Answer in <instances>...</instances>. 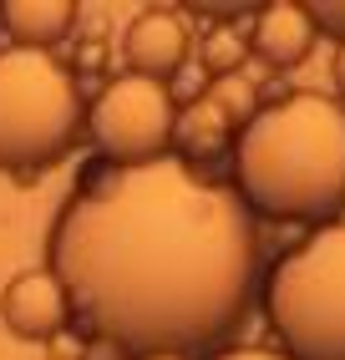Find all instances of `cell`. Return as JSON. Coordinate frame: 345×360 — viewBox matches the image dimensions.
<instances>
[{"instance_id":"cell-15","label":"cell","mask_w":345,"mask_h":360,"mask_svg":"<svg viewBox=\"0 0 345 360\" xmlns=\"http://www.w3.org/2000/svg\"><path fill=\"white\" fill-rule=\"evenodd\" d=\"M330 71H335V86H340V97H345V46L335 51V66H330Z\"/></svg>"},{"instance_id":"cell-2","label":"cell","mask_w":345,"mask_h":360,"mask_svg":"<svg viewBox=\"0 0 345 360\" xmlns=\"http://www.w3.org/2000/svg\"><path fill=\"white\" fill-rule=\"evenodd\" d=\"M234 198L275 224H335L345 213V107L320 91L259 107L234 132Z\"/></svg>"},{"instance_id":"cell-13","label":"cell","mask_w":345,"mask_h":360,"mask_svg":"<svg viewBox=\"0 0 345 360\" xmlns=\"http://www.w3.org/2000/svg\"><path fill=\"white\" fill-rule=\"evenodd\" d=\"M305 15H310L315 36L325 31V36H335L345 46V0H305Z\"/></svg>"},{"instance_id":"cell-3","label":"cell","mask_w":345,"mask_h":360,"mask_svg":"<svg viewBox=\"0 0 345 360\" xmlns=\"http://www.w3.org/2000/svg\"><path fill=\"white\" fill-rule=\"evenodd\" d=\"M87 137V102L56 51H0V173L31 178L66 162Z\"/></svg>"},{"instance_id":"cell-1","label":"cell","mask_w":345,"mask_h":360,"mask_svg":"<svg viewBox=\"0 0 345 360\" xmlns=\"http://www.w3.org/2000/svg\"><path fill=\"white\" fill-rule=\"evenodd\" d=\"M46 269L92 335L127 355H188L249 315L259 233L234 188L168 153L82 183L56 213Z\"/></svg>"},{"instance_id":"cell-12","label":"cell","mask_w":345,"mask_h":360,"mask_svg":"<svg viewBox=\"0 0 345 360\" xmlns=\"http://www.w3.org/2000/svg\"><path fill=\"white\" fill-rule=\"evenodd\" d=\"M244 51H249V46H244L234 31H208V41H203V66L213 71V77H234L239 71V61H244Z\"/></svg>"},{"instance_id":"cell-16","label":"cell","mask_w":345,"mask_h":360,"mask_svg":"<svg viewBox=\"0 0 345 360\" xmlns=\"http://www.w3.org/2000/svg\"><path fill=\"white\" fill-rule=\"evenodd\" d=\"M132 360H188V355H168V350H153V355H132Z\"/></svg>"},{"instance_id":"cell-10","label":"cell","mask_w":345,"mask_h":360,"mask_svg":"<svg viewBox=\"0 0 345 360\" xmlns=\"http://www.w3.org/2000/svg\"><path fill=\"white\" fill-rule=\"evenodd\" d=\"M0 26L11 31V46L51 51V46L77 26V0H6Z\"/></svg>"},{"instance_id":"cell-5","label":"cell","mask_w":345,"mask_h":360,"mask_svg":"<svg viewBox=\"0 0 345 360\" xmlns=\"http://www.w3.org/2000/svg\"><path fill=\"white\" fill-rule=\"evenodd\" d=\"M172 91L147 77H112L87 107V137L107 167H142L172 148Z\"/></svg>"},{"instance_id":"cell-14","label":"cell","mask_w":345,"mask_h":360,"mask_svg":"<svg viewBox=\"0 0 345 360\" xmlns=\"http://www.w3.org/2000/svg\"><path fill=\"white\" fill-rule=\"evenodd\" d=\"M208 360H289L284 350H264V345H234V350H218Z\"/></svg>"},{"instance_id":"cell-6","label":"cell","mask_w":345,"mask_h":360,"mask_svg":"<svg viewBox=\"0 0 345 360\" xmlns=\"http://www.w3.org/2000/svg\"><path fill=\"white\" fill-rule=\"evenodd\" d=\"M0 320L15 340H56L71 320V304L51 269H20L0 290Z\"/></svg>"},{"instance_id":"cell-4","label":"cell","mask_w":345,"mask_h":360,"mask_svg":"<svg viewBox=\"0 0 345 360\" xmlns=\"http://www.w3.org/2000/svg\"><path fill=\"white\" fill-rule=\"evenodd\" d=\"M264 315L289 360H345V224L315 229L269 269Z\"/></svg>"},{"instance_id":"cell-9","label":"cell","mask_w":345,"mask_h":360,"mask_svg":"<svg viewBox=\"0 0 345 360\" xmlns=\"http://www.w3.org/2000/svg\"><path fill=\"white\" fill-rule=\"evenodd\" d=\"M234 122L224 112H218L208 97H193L178 117H172V158L178 162H188V167H199V162H213L218 153H229L234 148Z\"/></svg>"},{"instance_id":"cell-7","label":"cell","mask_w":345,"mask_h":360,"mask_svg":"<svg viewBox=\"0 0 345 360\" xmlns=\"http://www.w3.org/2000/svg\"><path fill=\"white\" fill-rule=\"evenodd\" d=\"M122 56H127L132 77L163 82V77H172V71L188 61V26L178 20V11L147 6L127 26V36H122Z\"/></svg>"},{"instance_id":"cell-8","label":"cell","mask_w":345,"mask_h":360,"mask_svg":"<svg viewBox=\"0 0 345 360\" xmlns=\"http://www.w3.org/2000/svg\"><path fill=\"white\" fill-rule=\"evenodd\" d=\"M244 46H254V56L264 66H300L310 56V46H315V26H310V15L300 0H275V6H259L254 15V31Z\"/></svg>"},{"instance_id":"cell-11","label":"cell","mask_w":345,"mask_h":360,"mask_svg":"<svg viewBox=\"0 0 345 360\" xmlns=\"http://www.w3.org/2000/svg\"><path fill=\"white\" fill-rule=\"evenodd\" d=\"M203 97H208V102H213L218 112H224V117H229L234 127H244V122H249V117H254V86L244 82L239 71H234V77H213Z\"/></svg>"}]
</instances>
